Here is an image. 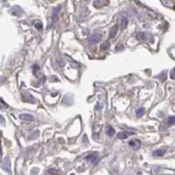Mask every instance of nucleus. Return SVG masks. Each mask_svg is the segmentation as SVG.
Instances as JSON below:
<instances>
[{
    "instance_id": "obj_1",
    "label": "nucleus",
    "mask_w": 175,
    "mask_h": 175,
    "mask_svg": "<svg viewBox=\"0 0 175 175\" xmlns=\"http://www.w3.org/2000/svg\"><path fill=\"white\" fill-rule=\"evenodd\" d=\"M60 11V6H58V7L53 8V14H52V18H51V23L50 25H48V27H49V26H52L55 22H57V20H58V19H59Z\"/></svg>"
},
{
    "instance_id": "obj_2",
    "label": "nucleus",
    "mask_w": 175,
    "mask_h": 175,
    "mask_svg": "<svg viewBox=\"0 0 175 175\" xmlns=\"http://www.w3.org/2000/svg\"><path fill=\"white\" fill-rule=\"evenodd\" d=\"M85 159L89 160L93 165H97L98 163V155H97V152H93V153H90V154L87 155L85 157Z\"/></svg>"
},
{
    "instance_id": "obj_3",
    "label": "nucleus",
    "mask_w": 175,
    "mask_h": 175,
    "mask_svg": "<svg viewBox=\"0 0 175 175\" xmlns=\"http://www.w3.org/2000/svg\"><path fill=\"white\" fill-rule=\"evenodd\" d=\"M129 145L133 150H138L141 146V141L138 139H132L129 142Z\"/></svg>"
},
{
    "instance_id": "obj_4",
    "label": "nucleus",
    "mask_w": 175,
    "mask_h": 175,
    "mask_svg": "<svg viewBox=\"0 0 175 175\" xmlns=\"http://www.w3.org/2000/svg\"><path fill=\"white\" fill-rule=\"evenodd\" d=\"M101 39H102V36L100 34H93L89 37V40L91 44H97V43L100 42Z\"/></svg>"
},
{
    "instance_id": "obj_5",
    "label": "nucleus",
    "mask_w": 175,
    "mask_h": 175,
    "mask_svg": "<svg viewBox=\"0 0 175 175\" xmlns=\"http://www.w3.org/2000/svg\"><path fill=\"white\" fill-rule=\"evenodd\" d=\"M19 118L21 119V120H24V121H29V122H31V121H34V117L32 116V115H31V114H20L19 115Z\"/></svg>"
},
{
    "instance_id": "obj_6",
    "label": "nucleus",
    "mask_w": 175,
    "mask_h": 175,
    "mask_svg": "<svg viewBox=\"0 0 175 175\" xmlns=\"http://www.w3.org/2000/svg\"><path fill=\"white\" fill-rule=\"evenodd\" d=\"M128 25V18H127V14H123L121 17V22H120V25L122 29H125L126 26Z\"/></svg>"
},
{
    "instance_id": "obj_7",
    "label": "nucleus",
    "mask_w": 175,
    "mask_h": 175,
    "mask_svg": "<svg viewBox=\"0 0 175 175\" xmlns=\"http://www.w3.org/2000/svg\"><path fill=\"white\" fill-rule=\"evenodd\" d=\"M3 168L5 170V171H8L10 173V169H11V162H10V159L9 158H5L4 160V164H3Z\"/></svg>"
},
{
    "instance_id": "obj_8",
    "label": "nucleus",
    "mask_w": 175,
    "mask_h": 175,
    "mask_svg": "<svg viewBox=\"0 0 175 175\" xmlns=\"http://www.w3.org/2000/svg\"><path fill=\"white\" fill-rule=\"evenodd\" d=\"M136 134L135 132H119L117 134V138L119 139H125L129 137V135H134Z\"/></svg>"
},
{
    "instance_id": "obj_9",
    "label": "nucleus",
    "mask_w": 175,
    "mask_h": 175,
    "mask_svg": "<svg viewBox=\"0 0 175 175\" xmlns=\"http://www.w3.org/2000/svg\"><path fill=\"white\" fill-rule=\"evenodd\" d=\"M106 132H107V135L109 136V137H112V136L116 133L115 129H114L112 126H110V125H108V126L106 127Z\"/></svg>"
},
{
    "instance_id": "obj_10",
    "label": "nucleus",
    "mask_w": 175,
    "mask_h": 175,
    "mask_svg": "<svg viewBox=\"0 0 175 175\" xmlns=\"http://www.w3.org/2000/svg\"><path fill=\"white\" fill-rule=\"evenodd\" d=\"M137 38L141 41H146L147 40V35L145 32H138L137 34Z\"/></svg>"
},
{
    "instance_id": "obj_11",
    "label": "nucleus",
    "mask_w": 175,
    "mask_h": 175,
    "mask_svg": "<svg viewBox=\"0 0 175 175\" xmlns=\"http://www.w3.org/2000/svg\"><path fill=\"white\" fill-rule=\"evenodd\" d=\"M117 25H114L111 29H110V33H109V36L110 38H115V36L117 35Z\"/></svg>"
},
{
    "instance_id": "obj_12",
    "label": "nucleus",
    "mask_w": 175,
    "mask_h": 175,
    "mask_svg": "<svg viewBox=\"0 0 175 175\" xmlns=\"http://www.w3.org/2000/svg\"><path fill=\"white\" fill-rule=\"evenodd\" d=\"M145 111V108H143V107L138 108V109L136 110V115H137V117H140L144 116Z\"/></svg>"
},
{
    "instance_id": "obj_13",
    "label": "nucleus",
    "mask_w": 175,
    "mask_h": 175,
    "mask_svg": "<svg viewBox=\"0 0 175 175\" xmlns=\"http://www.w3.org/2000/svg\"><path fill=\"white\" fill-rule=\"evenodd\" d=\"M165 153H166V149H158V150L154 151V152H153V154L155 156H158V157H161Z\"/></svg>"
},
{
    "instance_id": "obj_14",
    "label": "nucleus",
    "mask_w": 175,
    "mask_h": 175,
    "mask_svg": "<svg viewBox=\"0 0 175 175\" xmlns=\"http://www.w3.org/2000/svg\"><path fill=\"white\" fill-rule=\"evenodd\" d=\"M109 48V43L108 41H105V42H103V43L101 45V49H102V50H108Z\"/></svg>"
},
{
    "instance_id": "obj_15",
    "label": "nucleus",
    "mask_w": 175,
    "mask_h": 175,
    "mask_svg": "<svg viewBox=\"0 0 175 175\" xmlns=\"http://www.w3.org/2000/svg\"><path fill=\"white\" fill-rule=\"evenodd\" d=\"M103 4H105V2L104 1H95L94 2V5L97 8H101Z\"/></svg>"
},
{
    "instance_id": "obj_16",
    "label": "nucleus",
    "mask_w": 175,
    "mask_h": 175,
    "mask_svg": "<svg viewBox=\"0 0 175 175\" xmlns=\"http://www.w3.org/2000/svg\"><path fill=\"white\" fill-rule=\"evenodd\" d=\"M175 123V117L174 116H172V117H168V120H167V124L170 125H174Z\"/></svg>"
},
{
    "instance_id": "obj_17",
    "label": "nucleus",
    "mask_w": 175,
    "mask_h": 175,
    "mask_svg": "<svg viewBox=\"0 0 175 175\" xmlns=\"http://www.w3.org/2000/svg\"><path fill=\"white\" fill-rule=\"evenodd\" d=\"M159 79H160L161 81H165V80L166 79V72H163L161 75H159Z\"/></svg>"
},
{
    "instance_id": "obj_18",
    "label": "nucleus",
    "mask_w": 175,
    "mask_h": 175,
    "mask_svg": "<svg viewBox=\"0 0 175 175\" xmlns=\"http://www.w3.org/2000/svg\"><path fill=\"white\" fill-rule=\"evenodd\" d=\"M34 26H35V28H37L38 30H41L42 29V24H40V23H35V25H34Z\"/></svg>"
},
{
    "instance_id": "obj_19",
    "label": "nucleus",
    "mask_w": 175,
    "mask_h": 175,
    "mask_svg": "<svg viewBox=\"0 0 175 175\" xmlns=\"http://www.w3.org/2000/svg\"><path fill=\"white\" fill-rule=\"evenodd\" d=\"M102 106H103V105H102L100 102H97V106H96V109H98V110H100L102 108Z\"/></svg>"
},
{
    "instance_id": "obj_20",
    "label": "nucleus",
    "mask_w": 175,
    "mask_h": 175,
    "mask_svg": "<svg viewBox=\"0 0 175 175\" xmlns=\"http://www.w3.org/2000/svg\"><path fill=\"white\" fill-rule=\"evenodd\" d=\"M4 117L0 114V125H4Z\"/></svg>"
},
{
    "instance_id": "obj_21",
    "label": "nucleus",
    "mask_w": 175,
    "mask_h": 175,
    "mask_svg": "<svg viewBox=\"0 0 175 175\" xmlns=\"http://www.w3.org/2000/svg\"><path fill=\"white\" fill-rule=\"evenodd\" d=\"M33 69H34V73H36L38 71V69H39V66L38 65H34L33 66Z\"/></svg>"
},
{
    "instance_id": "obj_22",
    "label": "nucleus",
    "mask_w": 175,
    "mask_h": 175,
    "mask_svg": "<svg viewBox=\"0 0 175 175\" xmlns=\"http://www.w3.org/2000/svg\"><path fill=\"white\" fill-rule=\"evenodd\" d=\"M171 78L174 80V69H173L172 71H171Z\"/></svg>"
},
{
    "instance_id": "obj_23",
    "label": "nucleus",
    "mask_w": 175,
    "mask_h": 175,
    "mask_svg": "<svg viewBox=\"0 0 175 175\" xmlns=\"http://www.w3.org/2000/svg\"><path fill=\"white\" fill-rule=\"evenodd\" d=\"M118 48H123V49H124V46H122V45H117V48H116V49L118 50Z\"/></svg>"
},
{
    "instance_id": "obj_24",
    "label": "nucleus",
    "mask_w": 175,
    "mask_h": 175,
    "mask_svg": "<svg viewBox=\"0 0 175 175\" xmlns=\"http://www.w3.org/2000/svg\"><path fill=\"white\" fill-rule=\"evenodd\" d=\"M0 155H1V149H0Z\"/></svg>"
},
{
    "instance_id": "obj_25",
    "label": "nucleus",
    "mask_w": 175,
    "mask_h": 175,
    "mask_svg": "<svg viewBox=\"0 0 175 175\" xmlns=\"http://www.w3.org/2000/svg\"><path fill=\"white\" fill-rule=\"evenodd\" d=\"M71 175H75V174H71Z\"/></svg>"
}]
</instances>
